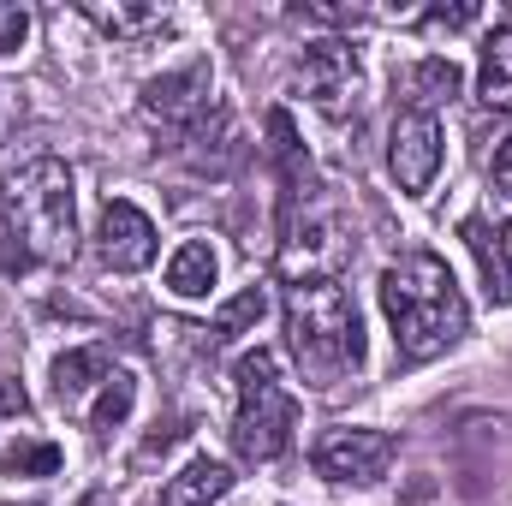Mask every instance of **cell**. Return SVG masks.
Listing matches in <instances>:
<instances>
[{
	"instance_id": "cell-17",
	"label": "cell",
	"mask_w": 512,
	"mask_h": 506,
	"mask_svg": "<svg viewBox=\"0 0 512 506\" xmlns=\"http://www.w3.org/2000/svg\"><path fill=\"white\" fill-rule=\"evenodd\" d=\"M268 155H274V167H280V179H286V197H292V203L310 197V155H304V143H298L286 108L268 114Z\"/></svg>"
},
{
	"instance_id": "cell-2",
	"label": "cell",
	"mask_w": 512,
	"mask_h": 506,
	"mask_svg": "<svg viewBox=\"0 0 512 506\" xmlns=\"http://www.w3.org/2000/svg\"><path fill=\"white\" fill-rule=\"evenodd\" d=\"M286 352L310 387H340L364 364V322L340 280H286Z\"/></svg>"
},
{
	"instance_id": "cell-24",
	"label": "cell",
	"mask_w": 512,
	"mask_h": 506,
	"mask_svg": "<svg viewBox=\"0 0 512 506\" xmlns=\"http://www.w3.org/2000/svg\"><path fill=\"white\" fill-rule=\"evenodd\" d=\"M423 24L429 30H465V24H477V6L465 0V6H435V12H423Z\"/></svg>"
},
{
	"instance_id": "cell-22",
	"label": "cell",
	"mask_w": 512,
	"mask_h": 506,
	"mask_svg": "<svg viewBox=\"0 0 512 506\" xmlns=\"http://www.w3.org/2000/svg\"><path fill=\"white\" fill-rule=\"evenodd\" d=\"M30 42V12L18 0H0V54H18Z\"/></svg>"
},
{
	"instance_id": "cell-25",
	"label": "cell",
	"mask_w": 512,
	"mask_h": 506,
	"mask_svg": "<svg viewBox=\"0 0 512 506\" xmlns=\"http://www.w3.org/2000/svg\"><path fill=\"white\" fill-rule=\"evenodd\" d=\"M489 179H495V191L512 197V137H501V149H495V161H489Z\"/></svg>"
},
{
	"instance_id": "cell-12",
	"label": "cell",
	"mask_w": 512,
	"mask_h": 506,
	"mask_svg": "<svg viewBox=\"0 0 512 506\" xmlns=\"http://www.w3.org/2000/svg\"><path fill=\"white\" fill-rule=\"evenodd\" d=\"M465 245L483 268V286H489V304H512V221L489 227V221H465Z\"/></svg>"
},
{
	"instance_id": "cell-11",
	"label": "cell",
	"mask_w": 512,
	"mask_h": 506,
	"mask_svg": "<svg viewBox=\"0 0 512 506\" xmlns=\"http://www.w3.org/2000/svg\"><path fill=\"white\" fill-rule=\"evenodd\" d=\"M227 489H233V465L197 453V459H185V465L161 483V501L155 506H221Z\"/></svg>"
},
{
	"instance_id": "cell-19",
	"label": "cell",
	"mask_w": 512,
	"mask_h": 506,
	"mask_svg": "<svg viewBox=\"0 0 512 506\" xmlns=\"http://www.w3.org/2000/svg\"><path fill=\"white\" fill-rule=\"evenodd\" d=\"M131 405H137V381H131V370H114V376L102 381V393L90 399V411H84V429H96V435L120 429V423L131 417Z\"/></svg>"
},
{
	"instance_id": "cell-16",
	"label": "cell",
	"mask_w": 512,
	"mask_h": 506,
	"mask_svg": "<svg viewBox=\"0 0 512 506\" xmlns=\"http://www.w3.org/2000/svg\"><path fill=\"white\" fill-rule=\"evenodd\" d=\"M477 96L495 108V114H512V24H495L483 36V60H477Z\"/></svg>"
},
{
	"instance_id": "cell-6",
	"label": "cell",
	"mask_w": 512,
	"mask_h": 506,
	"mask_svg": "<svg viewBox=\"0 0 512 506\" xmlns=\"http://www.w3.org/2000/svg\"><path fill=\"white\" fill-rule=\"evenodd\" d=\"M137 108H143L149 126L179 131V137H185V131L215 108V66H209V60H185V66L149 78V84L137 90Z\"/></svg>"
},
{
	"instance_id": "cell-7",
	"label": "cell",
	"mask_w": 512,
	"mask_h": 506,
	"mask_svg": "<svg viewBox=\"0 0 512 506\" xmlns=\"http://www.w3.org/2000/svg\"><path fill=\"white\" fill-rule=\"evenodd\" d=\"M393 435L387 429H352V423H340V429H328L316 447H310V459H316V471L328 477V483H346V489H376L387 471H393Z\"/></svg>"
},
{
	"instance_id": "cell-3",
	"label": "cell",
	"mask_w": 512,
	"mask_h": 506,
	"mask_svg": "<svg viewBox=\"0 0 512 506\" xmlns=\"http://www.w3.org/2000/svg\"><path fill=\"white\" fill-rule=\"evenodd\" d=\"M0 221L24 262H72L78 251V185L60 155H30L0 179Z\"/></svg>"
},
{
	"instance_id": "cell-14",
	"label": "cell",
	"mask_w": 512,
	"mask_h": 506,
	"mask_svg": "<svg viewBox=\"0 0 512 506\" xmlns=\"http://www.w3.org/2000/svg\"><path fill=\"white\" fill-rule=\"evenodd\" d=\"M84 18H90L96 30H108L114 42H143V36H155V30L167 24V6H155V0H114V6L90 0Z\"/></svg>"
},
{
	"instance_id": "cell-8",
	"label": "cell",
	"mask_w": 512,
	"mask_h": 506,
	"mask_svg": "<svg viewBox=\"0 0 512 506\" xmlns=\"http://www.w3.org/2000/svg\"><path fill=\"white\" fill-rule=\"evenodd\" d=\"M441 114H423V108H399V120L387 131V167L399 179L405 197H423L441 173Z\"/></svg>"
},
{
	"instance_id": "cell-26",
	"label": "cell",
	"mask_w": 512,
	"mask_h": 506,
	"mask_svg": "<svg viewBox=\"0 0 512 506\" xmlns=\"http://www.w3.org/2000/svg\"><path fill=\"white\" fill-rule=\"evenodd\" d=\"M30 411V399H24V387L18 381H6L0 376V417H24Z\"/></svg>"
},
{
	"instance_id": "cell-9",
	"label": "cell",
	"mask_w": 512,
	"mask_h": 506,
	"mask_svg": "<svg viewBox=\"0 0 512 506\" xmlns=\"http://www.w3.org/2000/svg\"><path fill=\"white\" fill-rule=\"evenodd\" d=\"M96 256H102V268H114V274H137V268H149L155 262V221L126 203V197H108L102 203V221H96Z\"/></svg>"
},
{
	"instance_id": "cell-23",
	"label": "cell",
	"mask_w": 512,
	"mask_h": 506,
	"mask_svg": "<svg viewBox=\"0 0 512 506\" xmlns=\"http://www.w3.org/2000/svg\"><path fill=\"white\" fill-rule=\"evenodd\" d=\"M304 18H316V24H364L370 6H328V0H310Z\"/></svg>"
},
{
	"instance_id": "cell-20",
	"label": "cell",
	"mask_w": 512,
	"mask_h": 506,
	"mask_svg": "<svg viewBox=\"0 0 512 506\" xmlns=\"http://www.w3.org/2000/svg\"><path fill=\"white\" fill-rule=\"evenodd\" d=\"M0 471H6V477H54V471H60V447H54V441H36V435H18V441L0 453Z\"/></svg>"
},
{
	"instance_id": "cell-18",
	"label": "cell",
	"mask_w": 512,
	"mask_h": 506,
	"mask_svg": "<svg viewBox=\"0 0 512 506\" xmlns=\"http://www.w3.org/2000/svg\"><path fill=\"white\" fill-rule=\"evenodd\" d=\"M405 90H411V102H405V108L435 114L441 102H453V96H459V66H453V60H441V54H429V60H417V66L405 72Z\"/></svg>"
},
{
	"instance_id": "cell-13",
	"label": "cell",
	"mask_w": 512,
	"mask_h": 506,
	"mask_svg": "<svg viewBox=\"0 0 512 506\" xmlns=\"http://www.w3.org/2000/svg\"><path fill=\"white\" fill-rule=\"evenodd\" d=\"M185 143H191V167H197V173H227V167L245 155L239 126H233V114H227V108H209L197 126L185 131Z\"/></svg>"
},
{
	"instance_id": "cell-5",
	"label": "cell",
	"mask_w": 512,
	"mask_h": 506,
	"mask_svg": "<svg viewBox=\"0 0 512 506\" xmlns=\"http://www.w3.org/2000/svg\"><path fill=\"white\" fill-rule=\"evenodd\" d=\"M298 90H304V102H310V108H322L328 120L352 114V108H358V96H364L358 48H352L346 36H322V42H310V48H304V60H298Z\"/></svg>"
},
{
	"instance_id": "cell-1",
	"label": "cell",
	"mask_w": 512,
	"mask_h": 506,
	"mask_svg": "<svg viewBox=\"0 0 512 506\" xmlns=\"http://www.w3.org/2000/svg\"><path fill=\"white\" fill-rule=\"evenodd\" d=\"M382 310L393 322V352L405 364H435L471 334V304L453 268L429 251L399 256L382 274Z\"/></svg>"
},
{
	"instance_id": "cell-21",
	"label": "cell",
	"mask_w": 512,
	"mask_h": 506,
	"mask_svg": "<svg viewBox=\"0 0 512 506\" xmlns=\"http://www.w3.org/2000/svg\"><path fill=\"white\" fill-rule=\"evenodd\" d=\"M262 310H268V292H262V286H245L233 304H221V316H215V328H209V346L239 340L245 328H256V322H262Z\"/></svg>"
},
{
	"instance_id": "cell-10",
	"label": "cell",
	"mask_w": 512,
	"mask_h": 506,
	"mask_svg": "<svg viewBox=\"0 0 512 506\" xmlns=\"http://www.w3.org/2000/svg\"><path fill=\"white\" fill-rule=\"evenodd\" d=\"M120 364H114V352L108 346H72V352H60L54 358V399L66 405V411H90V399L102 393V381L114 376Z\"/></svg>"
},
{
	"instance_id": "cell-15",
	"label": "cell",
	"mask_w": 512,
	"mask_h": 506,
	"mask_svg": "<svg viewBox=\"0 0 512 506\" xmlns=\"http://www.w3.org/2000/svg\"><path fill=\"white\" fill-rule=\"evenodd\" d=\"M215 280H221V256H215L209 239H185L167 262V292L173 298H209Z\"/></svg>"
},
{
	"instance_id": "cell-4",
	"label": "cell",
	"mask_w": 512,
	"mask_h": 506,
	"mask_svg": "<svg viewBox=\"0 0 512 506\" xmlns=\"http://www.w3.org/2000/svg\"><path fill=\"white\" fill-rule=\"evenodd\" d=\"M239 411H233V453L239 459H251V465H268V459H280L286 447H292V429H298V405H292V393L280 387V364H274V352H245L239 358Z\"/></svg>"
}]
</instances>
